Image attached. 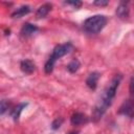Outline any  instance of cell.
<instances>
[{
    "instance_id": "1",
    "label": "cell",
    "mask_w": 134,
    "mask_h": 134,
    "mask_svg": "<svg viewBox=\"0 0 134 134\" xmlns=\"http://www.w3.org/2000/svg\"><path fill=\"white\" fill-rule=\"evenodd\" d=\"M121 80H122L121 74H115L113 76V79L111 80V82L109 83V85L105 88L104 92L102 93L100 97L98 98V100L94 107V110L92 113L93 121L99 120L103 117V115L106 113V111L109 109V107L112 105Z\"/></svg>"
},
{
    "instance_id": "2",
    "label": "cell",
    "mask_w": 134,
    "mask_h": 134,
    "mask_svg": "<svg viewBox=\"0 0 134 134\" xmlns=\"http://www.w3.org/2000/svg\"><path fill=\"white\" fill-rule=\"evenodd\" d=\"M73 49V45L72 43L70 42H66L64 44H60V45H57L54 48H53V51L52 53L50 54V57L48 58V60L46 61L45 65H44V71L46 74H50L52 71H53V68H54V64L55 62L61 59L62 57L66 55L67 53H69L71 50Z\"/></svg>"
},
{
    "instance_id": "3",
    "label": "cell",
    "mask_w": 134,
    "mask_h": 134,
    "mask_svg": "<svg viewBox=\"0 0 134 134\" xmlns=\"http://www.w3.org/2000/svg\"><path fill=\"white\" fill-rule=\"evenodd\" d=\"M108 20L104 15H94L87 18L83 23V29L90 35H96L103 30Z\"/></svg>"
},
{
    "instance_id": "4",
    "label": "cell",
    "mask_w": 134,
    "mask_h": 134,
    "mask_svg": "<svg viewBox=\"0 0 134 134\" xmlns=\"http://www.w3.org/2000/svg\"><path fill=\"white\" fill-rule=\"evenodd\" d=\"M116 15L121 20H127L130 16V8H129V1H121L117 8H116Z\"/></svg>"
},
{
    "instance_id": "5",
    "label": "cell",
    "mask_w": 134,
    "mask_h": 134,
    "mask_svg": "<svg viewBox=\"0 0 134 134\" xmlns=\"http://www.w3.org/2000/svg\"><path fill=\"white\" fill-rule=\"evenodd\" d=\"M118 114H121L129 118L133 117V102L131 98L127 99L122 103V105L120 106V108L118 110Z\"/></svg>"
},
{
    "instance_id": "6",
    "label": "cell",
    "mask_w": 134,
    "mask_h": 134,
    "mask_svg": "<svg viewBox=\"0 0 134 134\" xmlns=\"http://www.w3.org/2000/svg\"><path fill=\"white\" fill-rule=\"evenodd\" d=\"M88 121H89V117L82 112H75L70 117V122L72 126H83L86 125Z\"/></svg>"
},
{
    "instance_id": "7",
    "label": "cell",
    "mask_w": 134,
    "mask_h": 134,
    "mask_svg": "<svg viewBox=\"0 0 134 134\" xmlns=\"http://www.w3.org/2000/svg\"><path fill=\"white\" fill-rule=\"evenodd\" d=\"M99 76H100V73L97 72V71H93V72L89 73V75L86 79L87 87L89 89H91V90H95L96 87H97V82L99 80Z\"/></svg>"
},
{
    "instance_id": "8",
    "label": "cell",
    "mask_w": 134,
    "mask_h": 134,
    "mask_svg": "<svg viewBox=\"0 0 134 134\" xmlns=\"http://www.w3.org/2000/svg\"><path fill=\"white\" fill-rule=\"evenodd\" d=\"M38 30H39V27L38 26H36V25L31 24V23H24L22 25V27H21L20 34H21L22 37L27 38V37H30L34 34H36Z\"/></svg>"
},
{
    "instance_id": "9",
    "label": "cell",
    "mask_w": 134,
    "mask_h": 134,
    "mask_svg": "<svg viewBox=\"0 0 134 134\" xmlns=\"http://www.w3.org/2000/svg\"><path fill=\"white\" fill-rule=\"evenodd\" d=\"M20 69L25 74H31L36 70V65L30 60H23L20 63Z\"/></svg>"
},
{
    "instance_id": "10",
    "label": "cell",
    "mask_w": 134,
    "mask_h": 134,
    "mask_svg": "<svg viewBox=\"0 0 134 134\" xmlns=\"http://www.w3.org/2000/svg\"><path fill=\"white\" fill-rule=\"evenodd\" d=\"M30 10H31V7L29 5H22V6L18 7L15 12L12 13V18H14V19H16V18H22L25 15L29 14Z\"/></svg>"
},
{
    "instance_id": "11",
    "label": "cell",
    "mask_w": 134,
    "mask_h": 134,
    "mask_svg": "<svg viewBox=\"0 0 134 134\" xmlns=\"http://www.w3.org/2000/svg\"><path fill=\"white\" fill-rule=\"evenodd\" d=\"M51 4L50 3H45V4H43V5H41L38 9H37V12H36V17L38 18V19H43V18H45L48 14H49V12L51 10Z\"/></svg>"
},
{
    "instance_id": "12",
    "label": "cell",
    "mask_w": 134,
    "mask_h": 134,
    "mask_svg": "<svg viewBox=\"0 0 134 134\" xmlns=\"http://www.w3.org/2000/svg\"><path fill=\"white\" fill-rule=\"evenodd\" d=\"M26 106H27V103H21V104H19L17 107H15V108L12 110L10 115H12V117H13V119H14L15 121H17V120L19 119V117H20V115H21L23 109H24Z\"/></svg>"
},
{
    "instance_id": "13",
    "label": "cell",
    "mask_w": 134,
    "mask_h": 134,
    "mask_svg": "<svg viewBox=\"0 0 134 134\" xmlns=\"http://www.w3.org/2000/svg\"><path fill=\"white\" fill-rule=\"evenodd\" d=\"M80 67H81L80 61L76 60V59H74V60H72L71 62L68 63V65L66 66V69H67L68 72H70V73H75V72L80 69Z\"/></svg>"
},
{
    "instance_id": "14",
    "label": "cell",
    "mask_w": 134,
    "mask_h": 134,
    "mask_svg": "<svg viewBox=\"0 0 134 134\" xmlns=\"http://www.w3.org/2000/svg\"><path fill=\"white\" fill-rule=\"evenodd\" d=\"M9 108H10V102L8 99L0 100V115H4L8 111Z\"/></svg>"
},
{
    "instance_id": "15",
    "label": "cell",
    "mask_w": 134,
    "mask_h": 134,
    "mask_svg": "<svg viewBox=\"0 0 134 134\" xmlns=\"http://www.w3.org/2000/svg\"><path fill=\"white\" fill-rule=\"evenodd\" d=\"M62 124H63V118H62V117L55 118V119L52 121V124H51L52 130H58V129H60V127L62 126Z\"/></svg>"
},
{
    "instance_id": "16",
    "label": "cell",
    "mask_w": 134,
    "mask_h": 134,
    "mask_svg": "<svg viewBox=\"0 0 134 134\" xmlns=\"http://www.w3.org/2000/svg\"><path fill=\"white\" fill-rule=\"evenodd\" d=\"M64 3L67 4V5H72L74 8H79V7L82 6V2L77 1V0H75V1H65Z\"/></svg>"
},
{
    "instance_id": "17",
    "label": "cell",
    "mask_w": 134,
    "mask_h": 134,
    "mask_svg": "<svg viewBox=\"0 0 134 134\" xmlns=\"http://www.w3.org/2000/svg\"><path fill=\"white\" fill-rule=\"evenodd\" d=\"M94 4L97 6H106L109 4V1L108 0H96L94 1Z\"/></svg>"
},
{
    "instance_id": "18",
    "label": "cell",
    "mask_w": 134,
    "mask_h": 134,
    "mask_svg": "<svg viewBox=\"0 0 134 134\" xmlns=\"http://www.w3.org/2000/svg\"><path fill=\"white\" fill-rule=\"evenodd\" d=\"M130 94H133V77L130 80Z\"/></svg>"
},
{
    "instance_id": "19",
    "label": "cell",
    "mask_w": 134,
    "mask_h": 134,
    "mask_svg": "<svg viewBox=\"0 0 134 134\" xmlns=\"http://www.w3.org/2000/svg\"><path fill=\"white\" fill-rule=\"evenodd\" d=\"M68 134H79V132L76 131V132H70V133H68Z\"/></svg>"
}]
</instances>
